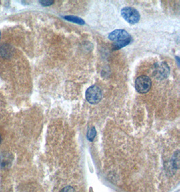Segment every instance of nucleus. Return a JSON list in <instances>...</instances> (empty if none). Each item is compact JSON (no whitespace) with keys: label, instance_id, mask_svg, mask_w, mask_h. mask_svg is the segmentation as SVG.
I'll return each instance as SVG.
<instances>
[{"label":"nucleus","instance_id":"9","mask_svg":"<svg viewBox=\"0 0 180 192\" xmlns=\"http://www.w3.org/2000/svg\"><path fill=\"white\" fill-rule=\"evenodd\" d=\"M60 192H76L74 188L71 186H66V187H63L62 189L60 191Z\"/></svg>","mask_w":180,"mask_h":192},{"label":"nucleus","instance_id":"6","mask_svg":"<svg viewBox=\"0 0 180 192\" xmlns=\"http://www.w3.org/2000/svg\"><path fill=\"white\" fill-rule=\"evenodd\" d=\"M63 18L67 20V21L74 22V23L78 24V25H83L85 24V22H84L81 18L78 17V16H63Z\"/></svg>","mask_w":180,"mask_h":192},{"label":"nucleus","instance_id":"11","mask_svg":"<svg viewBox=\"0 0 180 192\" xmlns=\"http://www.w3.org/2000/svg\"><path fill=\"white\" fill-rule=\"evenodd\" d=\"M1 135H0V143H1Z\"/></svg>","mask_w":180,"mask_h":192},{"label":"nucleus","instance_id":"10","mask_svg":"<svg viewBox=\"0 0 180 192\" xmlns=\"http://www.w3.org/2000/svg\"><path fill=\"white\" fill-rule=\"evenodd\" d=\"M39 3L43 6H49L54 3V1H39Z\"/></svg>","mask_w":180,"mask_h":192},{"label":"nucleus","instance_id":"2","mask_svg":"<svg viewBox=\"0 0 180 192\" xmlns=\"http://www.w3.org/2000/svg\"><path fill=\"white\" fill-rule=\"evenodd\" d=\"M102 90L98 86H91L86 91V98H87V101L92 105H96L99 103L102 99Z\"/></svg>","mask_w":180,"mask_h":192},{"label":"nucleus","instance_id":"4","mask_svg":"<svg viewBox=\"0 0 180 192\" xmlns=\"http://www.w3.org/2000/svg\"><path fill=\"white\" fill-rule=\"evenodd\" d=\"M121 14L125 20L130 25H135L139 22L140 15L136 9L132 7H125L121 10Z\"/></svg>","mask_w":180,"mask_h":192},{"label":"nucleus","instance_id":"3","mask_svg":"<svg viewBox=\"0 0 180 192\" xmlns=\"http://www.w3.org/2000/svg\"><path fill=\"white\" fill-rule=\"evenodd\" d=\"M152 86V81L149 76H140L135 81V88L137 92L140 94H145L149 92Z\"/></svg>","mask_w":180,"mask_h":192},{"label":"nucleus","instance_id":"5","mask_svg":"<svg viewBox=\"0 0 180 192\" xmlns=\"http://www.w3.org/2000/svg\"><path fill=\"white\" fill-rule=\"evenodd\" d=\"M170 69L166 62L155 63L153 68V75L157 80L166 79L169 75Z\"/></svg>","mask_w":180,"mask_h":192},{"label":"nucleus","instance_id":"7","mask_svg":"<svg viewBox=\"0 0 180 192\" xmlns=\"http://www.w3.org/2000/svg\"><path fill=\"white\" fill-rule=\"evenodd\" d=\"M97 135V131L95 127H92L88 130L87 138L89 141H93Z\"/></svg>","mask_w":180,"mask_h":192},{"label":"nucleus","instance_id":"1","mask_svg":"<svg viewBox=\"0 0 180 192\" xmlns=\"http://www.w3.org/2000/svg\"><path fill=\"white\" fill-rule=\"evenodd\" d=\"M108 38L113 41V50H119L124 47L132 41V37L123 29H116L109 33Z\"/></svg>","mask_w":180,"mask_h":192},{"label":"nucleus","instance_id":"8","mask_svg":"<svg viewBox=\"0 0 180 192\" xmlns=\"http://www.w3.org/2000/svg\"><path fill=\"white\" fill-rule=\"evenodd\" d=\"M11 47L10 46L7 45H4L1 46V53L2 55L5 57H8L11 55Z\"/></svg>","mask_w":180,"mask_h":192}]
</instances>
